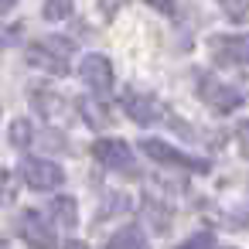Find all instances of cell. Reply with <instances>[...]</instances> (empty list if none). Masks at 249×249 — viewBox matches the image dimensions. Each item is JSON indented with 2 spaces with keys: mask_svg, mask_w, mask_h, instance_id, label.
Masks as SVG:
<instances>
[{
  "mask_svg": "<svg viewBox=\"0 0 249 249\" xmlns=\"http://www.w3.org/2000/svg\"><path fill=\"white\" fill-rule=\"evenodd\" d=\"M72 52H75L72 41H65V38H45V41H35L28 48V62L38 65V69H45V72H52V75H62V72H69Z\"/></svg>",
  "mask_w": 249,
  "mask_h": 249,
  "instance_id": "6da1fadb",
  "label": "cell"
},
{
  "mask_svg": "<svg viewBox=\"0 0 249 249\" xmlns=\"http://www.w3.org/2000/svg\"><path fill=\"white\" fill-rule=\"evenodd\" d=\"M198 92L215 113H235L242 106V96L235 89H229V82H222V79H215L208 72H198Z\"/></svg>",
  "mask_w": 249,
  "mask_h": 249,
  "instance_id": "7a4b0ae2",
  "label": "cell"
},
{
  "mask_svg": "<svg viewBox=\"0 0 249 249\" xmlns=\"http://www.w3.org/2000/svg\"><path fill=\"white\" fill-rule=\"evenodd\" d=\"M21 178L35 191H55L58 184H65V171L55 160H45V157H28L21 164Z\"/></svg>",
  "mask_w": 249,
  "mask_h": 249,
  "instance_id": "3957f363",
  "label": "cell"
},
{
  "mask_svg": "<svg viewBox=\"0 0 249 249\" xmlns=\"http://www.w3.org/2000/svg\"><path fill=\"white\" fill-rule=\"evenodd\" d=\"M143 147V154L150 157V160H157V164H167V167H184V171H208V160H201V157H191V154H184V150H178V147H171V143H164V140H143L140 143Z\"/></svg>",
  "mask_w": 249,
  "mask_h": 249,
  "instance_id": "277c9868",
  "label": "cell"
},
{
  "mask_svg": "<svg viewBox=\"0 0 249 249\" xmlns=\"http://www.w3.org/2000/svg\"><path fill=\"white\" fill-rule=\"evenodd\" d=\"M18 232H21V239H24L31 249H55V246H58L55 229H52L48 218H45L41 212H35V208L21 212V218H18Z\"/></svg>",
  "mask_w": 249,
  "mask_h": 249,
  "instance_id": "5b68a950",
  "label": "cell"
},
{
  "mask_svg": "<svg viewBox=\"0 0 249 249\" xmlns=\"http://www.w3.org/2000/svg\"><path fill=\"white\" fill-rule=\"evenodd\" d=\"M92 157H96L103 167H109V171H133V150H130V143H123V140H116V137L96 140V143H92Z\"/></svg>",
  "mask_w": 249,
  "mask_h": 249,
  "instance_id": "8992f818",
  "label": "cell"
},
{
  "mask_svg": "<svg viewBox=\"0 0 249 249\" xmlns=\"http://www.w3.org/2000/svg\"><path fill=\"white\" fill-rule=\"evenodd\" d=\"M212 55L222 65H249V35H215Z\"/></svg>",
  "mask_w": 249,
  "mask_h": 249,
  "instance_id": "52a82bcc",
  "label": "cell"
},
{
  "mask_svg": "<svg viewBox=\"0 0 249 249\" xmlns=\"http://www.w3.org/2000/svg\"><path fill=\"white\" fill-rule=\"evenodd\" d=\"M120 106H123V113H126L133 123H140V126H147V123H154V120L160 116L157 99H154L150 92H140V89H126L123 99H120Z\"/></svg>",
  "mask_w": 249,
  "mask_h": 249,
  "instance_id": "ba28073f",
  "label": "cell"
},
{
  "mask_svg": "<svg viewBox=\"0 0 249 249\" xmlns=\"http://www.w3.org/2000/svg\"><path fill=\"white\" fill-rule=\"evenodd\" d=\"M79 75L92 92H109L113 89V65L103 55H86L82 65H79Z\"/></svg>",
  "mask_w": 249,
  "mask_h": 249,
  "instance_id": "9c48e42d",
  "label": "cell"
},
{
  "mask_svg": "<svg viewBox=\"0 0 249 249\" xmlns=\"http://www.w3.org/2000/svg\"><path fill=\"white\" fill-rule=\"evenodd\" d=\"M109 249H147V239H143V232L137 225H126L109 239Z\"/></svg>",
  "mask_w": 249,
  "mask_h": 249,
  "instance_id": "30bf717a",
  "label": "cell"
},
{
  "mask_svg": "<svg viewBox=\"0 0 249 249\" xmlns=\"http://www.w3.org/2000/svg\"><path fill=\"white\" fill-rule=\"evenodd\" d=\"M52 215L58 218V225H65V229H75V222H79L75 198H55V201H52Z\"/></svg>",
  "mask_w": 249,
  "mask_h": 249,
  "instance_id": "8fae6325",
  "label": "cell"
},
{
  "mask_svg": "<svg viewBox=\"0 0 249 249\" xmlns=\"http://www.w3.org/2000/svg\"><path fill=\"white\" fill-rule=\"evenodd\" d=\"M72 7H75V0H48L45 4V21H65V18H72Z\"/></svg>",
  "mask_w": 249,
  "mask_h": 249,
  "instance_id": "7c38bea8",
  "label": "cell"
},
{
  "mask_svg": "<svg viewBox=\"0 0 249 249\" xmlns=\"http://www.w3.org/2000/svg\"><path fill=\"white\" fill-rule=\"evenodd\" d=\"M31 140H35V126L28 120H14L11 123V143L14 147H28Z\"/></svg>",
  "mask_w": 249,
  "mask_h": 249,
  "instance_id": "4fadbf2b",
  "label": "cell"
},
{
  "mask_svg": "<svg viewBox=\"0 0 249 249\" xmlns=\"http://www.w3.org/2000/svg\"><path fill=\"white\" fill-rule=\"evenodd\" d=\"M218 7H222L232 21H246V18H249V0H218Z\"/></svg>",
  "mask_w": 249,
  "mask_h": 249,
  "instance_id": "5bb4252c",
  "label": "cell"
},
{
  "mask_svg": "<svg viewBox=\"0 0 249 249\" xmlns=\"http://www.w3.org/2000/svg\"><path fill=\"white\" fill-rule=\"evenodd\" d=\"M58 103H62V99H58V96H52V92H35V106H38L45 116H55V113L62 109Z\"/></svg>",
  "mask_w": 249,
  "mask_h": 249,
  "instance_id": "9a60e30c",
  "label": "cell"
},
{
  "mask_svg": "<svg viewBox=\"0 0 249 249\" xmlns=\"http://www.w3.org/2000/svg\"><path fill=\"white\" fill-rule=\"evenodd\" d=\"M178 249H215V239L208 235V232H195L191 239H184Z\"/></svg>",
  "mask_w": 249,
  "mask_h": 249,
  "instance_id": "2e32d148",
  "label": "cell"
},
{
  "mask_svg": "<svg viewBox=\"0 0 249 249\" xmlns=\"http://www.w3.org/2000/svg\"><path fill=\"white\" fill-rule=\"evenodd\" d=\"M7 201H14V184H11L7 171H0V205H7Z\"/></svg>",
  "mask_w": 249,
  "mask_h": 249,
  "instance_id": "e0dca14e",
  "label": "cell"
},
{
  "mask_svg": "<svg viewBox=\"0 0 249 249\" xmlns=\"http://www.w3.org/2000/svg\"><path fill=\"white\" fill-rule=\"evenodd\" d=\"M150 7H157V11H164V14H174V0H147Z\"/></svg>",
  "mask_w": 249,
  "mask_h": 249,
  "instance_id": "ac0fdd59",
  "label": "cell"
},
{
  "mask_svg": "<svg viewBox=\"0 0 249 249\" xmlns=\"http://www.w3.org/2000/svg\"><path fill=\"white\" fill-rule=\"evenodd\" d=\"M239 133H242V150H246V154H249V123H246V126H242V130H239Z\"/></svg>",
  "mask_w": 249,
  "mask_h": 249,
  "instance_id": "d6986e66",
  "label": "cell"
},
{
  "mask_svg": "<svg viewBox=\"0 0 249 249\" xmlns=\"http://www.w3.org/2000/svg\"><path fill=\"white\" fill-rule=\"evenodd\" d=\"M65 249H89V246H86V242H79V239H69V242H65Z\"/></svg>",
  "mask_w": 249,
  "mask_h": 249,
  "instance_id": "ffe728a7",
  "label": "cell"
},
{
  "mask_svg": "<svg viewBox=\"0 0 249 249\" xmlns=\"http://www.w3.org/2000/svg\"><path fill=\"white\" fill-rule=\"evenodd\" d=\"M14 4H18V0H0V14H7V11H11Z\"/></svg>",
  "mask_w": 249,
  "mask_h": 249,
  "instance_id": "44dd1931",
  "label": "cell"
}]
</instances>
